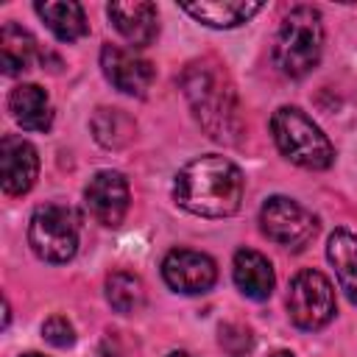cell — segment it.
Listing matches in <instances>:
<instances>
[{
	"instance_id": "cell-1",
	"label": "cell",
	"mask_w": 357,
	"mask_h": 357,
	"mask_svg": "<svg viewBox=\"0 0 357 357\" xmlns=\"http://www.w3.org/2000/svg\"><path fill=\"white\" fill-rule=\"evenodd\" d=\"M245 178L240 167L218 153L198 156L187 162L173 184V198L181 209L201 218H226L234 215L243 204Z\"/></svg>"
},
{
	"instance_id": "cell-2",
	"label": "cell",
	"mask_w": 357,
	"mask_h": 357,
	"mask_svg": "<svg viewBox=\"0 0 357 357\" xmlns=\"http://www.w3.org/2000/svg\"><path fill=\"white\" fill-rule=\"evenodd\" d=\"M184 92L195 117L215 139H231L229 134H237V98L218 64H190L184 73Z\"/></svg>"
},
{
	"instance_id": "cell-3",
	"label": "cell",
	"mask_w": 357,
	"mask_h": 357,
	"mask_svg": "<svg viewBox=\"0 0 357 357\" xmlns=\"http://www.w3.org/2000/svg\"><path fill=\"white\" fill-rule=\"evenodd\" d=\"M324 50V25L321 14L312 6H296L284 14L276 39H273V64L282 75L301 78L318 61Z\"/></svg>"
},
{
	"instance_id": "cell-4",
	"label": "cell",
	"mask_w": 357,
	"mask_h": 357,
	"mask_svg": "<svg viewBox=\"0 0 357 357\" xmlns=\"http://www.w3.org/2000/svg\"><path fill=\"white\" fill-rule=\"evenodd\" d=\"M271 134H273L276 148L298 167L324 170L335 159V151L326 134L296 106H282L273 112Z\"/></svg>"
},
{
	"instance_id": "cell-5",
	"label": "cell",
	"mask_w": 357,
	"mask_h": 357,
	"mask_svg": "<svg viewBox=\"0 0 357 357\" xmlns=\"http://www.w3.org/2000/svg\"><path fill=\"white\" fill-rule=\"evenodd\" d=\"M78 215L61 204H45L31 215L28 243L45 262H67L78 251Z\"/></svg>"
},
{
	"instance_id": "cell-6",
	"label": "cell",
	"mask_w": 357,
	"mask_h": 357,
	"mask_svg": "<svg viewBox=\"0 0 357 357\" xmlns=\"http://www.w3.org/2000/svg\"><path fill=\"white\" fill-rule=\"evenodd\" d=\"M287 315L298 329H321L335 315V290L321 271H301L287 290Z\"/></svg>"
},
{
	"instance_id": "cell-7",
	"label": "cell",
	"mask_w": 357,
	"mask_h": 357,
	"mask_svg": "<svg viewBox=\"0 0 357 357\" xmlns=\"http://www.w3.org/2000/svg\"><path fill=\"white\" fill-rule=\"evenodd\" d=\"M259 226L273 243L290 251H301L318 231V220L312 218V212L284 195H273L262 204Z\"/></svg>"
},
{
	"instance_id": "cell-8",
	"label": "cell",
	"mask_w": 357,
	"mask_h": 357,
	"mask_svg": "<svg viewBox=\"0 0 357 357\" xmlns=\"http://www.w3.org/2000/svg\"><path fill=\"white\" fill-rule=\"evenodd\" d=\"M162 276L170 290L184 293V296H198L215 284L218 268H215V259L201 251L173 248L162 262Z\"/></svg>"
},
{
	"instance_id": "cell-9",
	"label": "cell",
	"mask_w": 357,
	"mask_h": 357,
	"mask_svg": "<svg viewBox=\"0 0 357 357\" xmlns=\"http://www.w3.org/2000/svg\"><path fill=\"white\" fill-rule=\"evenodd\" d=\"M100 67H103V75L109 78L112 86H117L120 92L134 95V98L148 95V89H151V84L156 78L153 64L148 59L137 56L134 50L117 47V45H103Z\"/></svg>"
},
{
	"instance_id": "cell-10",
	"label": "cell",
	"mask_w": 357,
	"mask_h": 357,
	"mask_svg": "<svg viewBox=\"0 0 357 357\" xmlns=\"http://www.w3.org/2000/svg\"><path fill=\"white\" fill-rule=\"evenodd\" d=\"M86 209L100 226H120L128 212V181L117 170H100L89 178L86 190Z\"/></svg>"
},
{
	"instance_id": "cell-11",
	"label": "cell",
	"mask_w": 357,
	"mask_h": 357,
	"mask_svg": "<svg viewBox=\"0 0 357 357\" xmlns=\"http://www.w3.org/2000/svg\"><path fill=\"white\" fill-rule=\"evenodd\" d=\"M39 176L36 148L22 137H6L0 142V178L6 195H22Z\"/></svg>"
},
{
	"instance_id": "cell-12",
	"label": "cell",
	"mask_w": 357,
	"mask_h": 357,
	"mask_svg": "<svg viewBox=\"0 0 357 357\" xmlns=\"http://www.w3.org/2000/svg\"><path fill=\"white\" fill-rule=\"evenodd\" d=\"M109 20L120 31V36L134 47H148L159 33V17L156 6L148 0L134 3H109Z\"/></svg>"
},
{
	"instance_id": "cell-13",
	"label": "cell",
	"mask_w": 357,
	"mask_h": 357,
	"mask_svg": "<svg viewBox=\"0 0 357 357\" xmlns=\"http://www.w3.org/2000/svg\"><path fill=\"white\" fill-rule=\"evenodd\" d=\"M231 276H234L237 290L245 298H254V301H265L273 293V284H276L273 265L268 262V257H262L254 248H240L234 254Z\"/></svg>"
},
{
	"instance_id": "cell-14",
	"label": "cell",
	"mask_w": 357,
	"mask_h": 357,
	"mask_svg": "<svg viewBox=\"0 0 357 357\" xmlns=\"http://www.w3.org/2000/svg\"><path fill=\"white\" fill-rule=\"evenodd\" d=\"M8 112L25 131H47L53 123V106L42 86L20 84L8 95Z\"/></svg>"
},
{
	"instance_id": "cell-15",
	"label": "cell",
	"mask_w": 357,
	"mask_h": 357,
	"mask_svg": "<svg viewBox=\"0 0 357 357\" xmlns=\"http://www.w3.org/2000/svg\"><path fill=\"white\" fill-rule=\"evenodd\" d=\"M262 3H248V0H201V3H181V11L195 17L198 22L209 28H237L248 22Z\"/></svg>"
},
{
	"instance_id": "cell-16",
	"label": "cell",
	"mask_w": 357,
	"mask_h": 357,
	"mask_svg": "<svg viewBox=\"0 0 357 357\" xmlns=\"http://www.w3.org/2000/svg\"><path fill=\"white\" fill-rule=\"evenodd\" d=\"M326 257L335 268L337 284L349 301L357 304V234L349 229H335L326 243Z\"/></svg>"
},
{
	"instance_id": "cell-17",
	"label": "cell",
	"mask_w": 357,
	"mask_h": 357,
	"mask_svg": "<svg viewBox=\"0 0 357 357\" xmlns=\"http://www.w3.org/2000/svg\"><path fill=\"white\" fill-rule=\"evenodd\" d=\"M33 8L45 20V25L53 31V36L61 42H75L89 31L84 8L73 0H45V3H36Z\"/></svg>"
},
{
	"instance_id": "cell-18",
	"label": "cell",
	"mask_w": 357,
	"mask_h": 357,
	"mask_svg": "<svg viewBox=\"0 0 357 357\" xmlns=\"http://www.w3.org/2000/svg\"><path fill=\"white\" fill-rule=\"evenodd\" d=\"M33 56H36L33 36L20 25L6 22L3 31H0V67H3V73L6 75H20V73L31 70Z\"/></svg>"
},
{
	"instance_id": "cell-19",
	"label": "cell",
	"mask_w": 357,
	"mask_h": 357,
	"mask_svg": "<svg viewBox=\"0 0 357 357\" xmlns=\"http://www.w3.org/2000/svg\"><path fill=\"white\" fill-rule=\"evenodd\" d=\"M106 298L117 312L131 315V312L142 310V304H145V284L139 276H134L128 271H114L106 279Z\"/></svg>"
},
{
	"instance_id": "cell-20",
	"label": "cell",
	"mask_w": 357,
	"mask_h": 357,
	"mask_svg": "<svg viewBox=\"0 0 357 357\" xmlns=\"http://www.w3.org/2000/svg\"><path fill=\"white\" fill-rule=\"evenodd\" d=\"M42 335H45V340H47L50 346H56V349H67V346L75 343V329H73V324H70L64 315H50V318L42 324Z\"/></svg>"
},
{
	"instance_id": "cell-21",
	"label": "cell",
	"mask_w": 357,
	"mask_h": 357,
	"mask_svg": "<svg viewBox=\"0 0 357 357\" xmlns=\"http://www.w3.org/2000/svg\"><path fill=\"white\" fill-rule=\"evenodd\" d=\"M220 346L231 357H240L251 349V332L240 324H226V326H220Z\"/></svg>"
},
{
	"instance_id": "cell-22",
	"label": "cell",
	"mask_w": 357,
	"mask_h": 357,
	"mask_svg": "<svg viewBox=\"0 0 357 357\" xmlns=\"http://www.w3.org/2000/svg\"><path fill=\"white\" fill-rule=\"evenodd\" d=\"M271 357H293V354H290V351H273Z\"/></svg>"
},
{
	"instance_id": "cell-23",
	"label": "cell",
	"mask_w": 357,
	"mask_h": 357,
	"mask_svg": "<svg viewBox=\"0 0 357 357\" xmlns=\"http://www.w3.org/2000/svg\"><path fill=\"white\" fill-rule=\"evenodd\" d=\"M167 357H192V354H184V351H176V354H167Z\"/></svg>"
},
{
	"instance_id": "cell-24",
	"label": "cell",
	"mask_w": 357,
	"mask_h": 357,
	"mask_svg": "<svg viewBox=\"0 0 357 357\" xmlns=\"http://www.w3.org/2000/svg\"><path fill=\"white\" fill-rule=\"evenodd\" d=\"M22 357H42V354H22Z\"/></svg>"
}]
</instances>
